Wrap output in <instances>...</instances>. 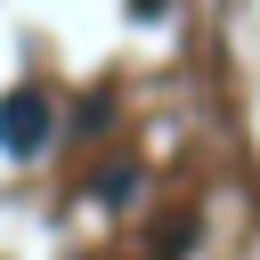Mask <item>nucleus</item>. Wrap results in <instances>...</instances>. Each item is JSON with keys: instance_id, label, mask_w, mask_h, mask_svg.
<instances>
[{"instance_id": "1", "label": "nucleus", "mask_w": 260, "mask_h": 260, "mask_svg": "<svg viewBox=\"0 0 260 260\" xmlns=\"http://www.w3.org/2000/svg\"><path fill=\"white\" fill-rule=\"evenodd\" d=\"M49 138H57V114H49V98H41L32 81H24V89H8V98H0V154L32 162Z\"/></svg>"}]
</instances>
